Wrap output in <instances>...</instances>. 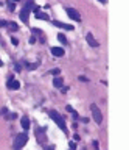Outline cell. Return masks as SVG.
Here are the masks:
<instances>
[{
	"mask_svg": "<svg viewBox=\"0 0 129 150\" xmlns=\"http://www.w3.org/2000/svg\"><path fill=\"white\" fill-rule=\"evenodd\" d=\"M48 116H50L51 119H53L55 122L58 124V127H59V128H61V130L64 131V133L67 135V127H65V120H64V117L61 116V114L58 113V111H55V109H51V111L48 113Z\"/></svg>",
	"mask_w": 129,
	"mask_h": 150,
	"instance_id": "obj_1",
	"label": "cell"
},
{
	"mask_svg": "<svg viewBox=\"0 0 129 150\" xmlns=\"http://www.w3.org/2000/svg\"><path fill=\"white\" fill-rule=\"evenodd\" d=\"M27 142H28L27 133H19V135L16 136V139H14V150H20Z\"/></svg>",
	"mask_w": 129,
	"mask_h": 150,
	"instance_id": "obj_2",
	"label": "cell"
},
{
	"mask_svg": "<svg viewBox=\"0 0 129 150\" xmlns=\"http://www.w3.org/2000/svg\"><path fill=\"white\" fill-rule=\"evenodd\" d=\"M31 8H33V2H31V0H28L27 5H25V8L20 11V19H22L23 24H28V17H30V9Z\"/></svg>",
	"mask_w": 129,
	"mask_h": 150,
	"instance_id": "obj_3",
	"label": "cell"
},
{
	"mask_svg": "<svg viewBox=\"0 0 129 150\" xmlns=\"http://www.w3.org/2000/svg\"><path fill=\"white\" fill-rule=\"evenodd\" d=\"M90 109H92V114H93V119H95V122L99 125L103 122V114H101V109H99L95 103H92L90 105Z\"/></svg>",
	"mask_w": 129,
	"mask_h": 150,
	"instance_id": "obj_4",
	"label": "cell"
},
{
	"mask_svg": "<svg viewBox=\"0 0 129 150\" xmlns=\"http://www.w3.org/2000/svg\"><path fill=\"white\" fill-rule=\"evenodd\" d=\"M65 13L68 14V17L70 19H73V20H76V22H79L81 20V16H79V13L76 9H73V8H67L65 9Z\"/></svg>",
	"mask_w": 129,
	"mask_h": 150,
	"instance_id": "obj_5",
	"label": "cell"
},
{
	"mask_svg": "<svg viewBox=\"0 0 129 150\" xmlns=\"http://www.w3.org/2000/svg\"><path fill=\"white\" fill-rule=\"evenodd\" d=\"M6 86H8L9 89H14V91H17V89L20 88V83L17 81V80H14V77L11 75V77H9V80H8V83H6Z\"/></svg>",
	"mask_w": 129,
	"mask_h": 150,
	"instance_id": "obj_6",
	"label": "cell"
},
{
	"mask_svg": "<svg viewBox=\"0 0 129 150\" xmlns=\"http://www.w3.org/2000/svg\"><path fill=\"white\" fill-rule=\"evenodd\" d=\"M50 52H51V55H53V56H58V58L64 56V53H65L62 47H51V49H50Z\"/></svg>",
	"mask_w": 129,
	"mask_h": 150,
	"instance_id": "obj_7",
	"label": "cell"
},
{
	"mask_svg": "<svg viewBox=\"0 0 129 150\" xmlns=\"http://www.w3.org/2000/svg\"><path fill=\"white\" fill-rule=\"evenodd\" d=\"M86 39H87V42H89L90 47H98V45H99V42H98V41H95V38H93V34H92V33L87 34Z\"/></svg>",
	"mask_w": 129,
	"mask_h": 150,
	"instance_id": "obj_8",
	"label": "cell"
},
{
	"mask_svg": "<svg viewBox=\"0 0 129 150\" xmlns=\"http://www.w3.org/2000/svg\"><path fill=\"white\" fill-rule=\"evenodd\" d=\"M53 25L59 27V28H64V30H73V27L70 24H64V22H59V20H53Z\"/></svg>",
	"mask_w": 129,
	"mask_h": 150,
	"instance_id": "obj_9",
	"label": "cell"
},
{
	"mask_svg": "<svg viewBox=\"0 0 129 150\" xmlns=\"http://www.w3.org/2000/svg\"><path fill=\"white\" fill-rule=\"evenodd\" d=\"M20 124H22V128L23 130H28V128H30V119H28L27 116H23L20 119Z\"/></svg>",
	"mask_w": 129,
	"mask_h": 150,
	"instance_id": "obj_10",
	"label": "cell"
},
{
	"mask_svg": "<svg viewBox=\"0 0 129 150\" xmlns=\"http://www.w3.org/2000/svg\"><path fill=\"white\" fill-rule=\"evenodd\" d=\"M62 84H64L62 77H55L53 78V86H55V88H62Z\"/></svg>",
	"mask_w": 129,
	"mask_h": 150,
	"instance_id": "obj_11",
	"label": "cell"
},
{
	"mask_svg": "<svg viewBox=\"0 0 129 150\" xmlns=\"http://www.w3.org/2000/svg\"><path fill=\"white\" fill-rule=\"evenodd\" d=\"M44 133H45V128H44V127H42L40 130H37L36 135H37V141H39V142H44V141H45V135H44Z\"/></svg>",
	"mask_w": 129,
	"mask_h": 150,
	"instance_id": "obj_12",
	"label": "cell"
},
{
	"mask_svg": "<svg viewBox=\"0 0 129 150\" xmlns=\"http://www.w3.org/2000/svg\"><path fill=\"white\" fill-rule=\"evenodd\" d=\"M36 17H37V19H42V20H50V17L47 16L45 13H40V11H37V13H36Z\"/></svg>",
	"mask_w": 129,
	"mask_h": 150,
	"instance_id": "obj_13",
	"label": "cell"
},
{
	"mask_svg": "<svg viewBox=\"0 0 129 150\" xmlns=\"http://www.w3.org/2000/svg\"><path fill=\"white\" fill-rule=\"evenodd\" d=\"M37 66H39L37 63H31V64H27V69H28V71H34Z\"/></svg>",
	"mask_w": 129,
	"mask_h": 150,
	"instance_id": "obj_14",
	"label": "cell"
},
{
	"mask_svg": "<svg viewBox=\"0 0 129 150\" xmlns=\"http://www.w3.org/2000/svg\"><path fill=\"white\" fill-rule=\"evenodd\" d=\"M58 39H59V42H62V44H67V38L64 36V34H58Z\"/></svg>",
	"mask_w": 129,
	"mask_h": 150,
	"instance_id": "obj_15",
	"label": "cell"
},
{
	"mask_svg": "<svg viewBox=\"0 0 129 150\" xmlns=\"http://www.w3.org/2000/svg\"><path fill=\"white\" fill-rule=\"evenodd\" d=\"M8 25H9V28H11V30H17V28H19V27H17V24H14V22H8Z\"/></svg>",
	"mask_w": 129,
	"mask_h": 150,
	"instance_id": "obj_16",
	"label": "cell"
},
{
	"mask_svg": "<svg viewBox=\"0 0 129 150\" xmlns=\"http://www.w3.org/2000/svg\"><path fill=\"white\" fill-rule=\"evenodd\" d=\"M8 119H11V120H13V119H17V114H16V113H11L9 116H8Z\"/></svg>",
	"mask_w": 129,
	"mask_h": 150,
	"instance_id": "obj_17",
	"label": "cell"
},
{
	"mask_svg": "<svg viewBox=\"0 0 129 150\" xmlns=\"http://www.w3.org/2000/svg\"><path fill=\"white\" fill-rule=\"evenodd\" d=\"M75 149H76V142L72 141V142H70V150H75Z\"/></svg>",
	"mask_w": 129,
	"mask_h": 150,
	"instance_id": "obj_18",
	"label": "cell"
},
{
	"mask_svg": "<svg viewBox=\"0 0 129 150\" xmlns=\"http://www.w3.org/2000/svg\"><path fill=\"white\" fill-rule=\"evenodd\" d=\"M59 69H53V71H51V75H59Z\"/></svg>",
	"mask_w": 129,
	"mask_h": 150,
	"instance_id": "obj_19",
	"label": "cell"
},
{
	"mask_svg": "<svg viewBox=\"0 0 129 150\" xmlns=\"http://www.w3.org/2000/svg\"><path fill=\"white\" fill-rule=\"evenodd\" d=\"M11 44H13V45H17V44H19V41H17L16 38H11Z\"/></svg>",
	"mask_w": 129,
	"mask_h": 150,
	"instance_id": "obj_20",
	"label": "cell"
},
{
	"mask_svg": "<svg viewBox=\"0 0 129 150\" xmlns=\"http://www.w3.org/2000/svg\"><path fill=\"white\" fill-rule=\"evenodd\" d=\"M79 80H81V81H89V78H87V77H84V75H81V77H79Z\"/></svg>",
	"mask_w": 129,
	"mask_h": 150,
	"instance_id": "obj_21",
	"label": "cell"
},
{
	"mask_svg": "<svg viewBox=\"0 0 129 150\" xmlns=\"http://www.w3.org/2000/svg\"><path fill=\"white\" fill-rule=\"evenodd\" d=\"M45 150H55V147H45Z\"/></svg>",
	"mask_w": 129,
	"mask_h": 150,
	"instance_id": "obj_22",
	"label": "cell"
},
{
	"mask_svg": "<svg viewBox=\"0 0 129 150\" xmlns=\"http://www.w3.org/2000/svg\"><path fill=\"white\" fill-rule=\"evenodd\" d=\"M98 2H101V3H106V0H98Z\"/></svg>",
	"mask_w": 129,
	"mask_h": 150,
	"instance_id": "obj_23",
	"label": "cell"
},
{
	"mask_svg": "<svg viewBox=\"0 0 129 150\" xmlns=\"http://www.w3.org/2000/svg\"><path fill=\"white\" fill-rule=\"evenodd\" d=\"M0 66H3V61L2 60H0Z\"/></svg>",
	"mask_w": 129,
	"mask_h": 150,
	"instance_id": "obj_24",
	"label": "cell"
}]
</instances>
